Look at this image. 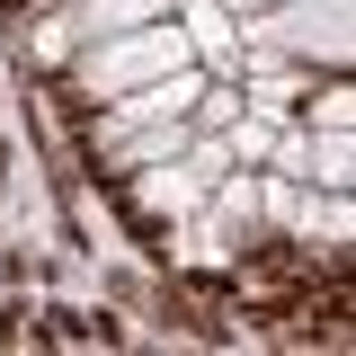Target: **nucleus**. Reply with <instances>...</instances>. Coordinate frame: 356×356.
Listing matches in <instances>:
<instances>
[{
	"label": "nucleus",
	"instance_id": "1",
	"mask_svg": "<svg viewBox=\"0 0 356 356\" xmlns=\"http://www.w3.org/2000/svg\"><path fill=\"white\" fill-rule=\"evenodd\" d=\"M178 63H196V44H187L178 18H152V27H116V36L72 44V81H81L89 98H125V89L161 81V72H178Z\"/></svg>",
	"mask_w": 356,
	"mask_h": 356
},
{
	"label": "nucleus",
	"instance_id": "2",
	"mask_svg": "<svg viewBox=\"0 0 356 356\" xmlns=\"http://www.w3.org/2000/svg\"><path fill=\"white\" fill-rule=\"evenodd\" d=\"M241 44L285 54V63H330V72H348L356 0H267V9H241Z\"/></svg>",
	"mask_w": 356,
	"mask_h": 356
},
{
	"label": "nucleus",
	"instance_id": "3",
	"mask_svg": "<svg viewBox=\"0 0 356 356\" xmlns=\"http://www.w3.org/2000/svg\"><path fill=\"white\" fill-rule=\"evenodd\" d=\"M125 178H134V214L161 222V232H170L178 214H196V205H205V187H214V178H196L187 161H143V170H125Z\"/></svg>",
	"mask_w": 356,
	"mask_h": 356
},
{
	"label": "nucleus",
	"instance_id": "4",
	"mask_svg": "<svg viewBox=\"0 0 356 356\" xmlns=\"http://www.w3.org/2000/svg\"><path fill=\"white\" fill-rule=\"evenodd\" d=\"M107 170H143V161H178L187 152V116H134V125H98Z\"/></svg>",
	"mask_w": 356,
	"mask_h": 356
},
{
	"label": "nucleus",
	"instance_id": "5",
	"mask_svg": "<svg viewBox=\"0 0 356 356\" xmlns=\"http://www.w3.org/2000/svg\"><path fill=\"white\" fill-rule=\"evenodd\" d=\"M294 222H303L312 241H330V250H348V241H356V205H348V187H303V196H294Z\"/></svg>",
	"mask_w": 356,
	"mask_h": 356
},
{
	"label": "nucleus",
	"instance_id": "6",
	"mask_svg": "<svg viewBox=\"0 0 356 356\" xmlns=\"http://www.w3.org/2000/svg\"><path fill=\"white\" fill-rule=\"evenodd\" d=\"M187 44H196V63H232V44H241V18H232L222 0H187Z\"/></svg>",
	"mask_w": 356,
	"mask_h": 356
},
{
	"label": "nucleus",
	"instance_id": "7",
	"mask_svg": "<svg viewBox=\"0 0 356 356\" xmlns=\"http://www.w3.org/2000/svg\"><path fill=\"white\" fill-rule=\"evenodd\" d=\"M178 18V0H81V36H116V27H152Z\"/></svg>",
	"mask_w": 356,
	"mask_h": 356
},
{
	"label": "nucleus",
	"instance_id": "8",
	"mask_svg": "<svg viewBox=\"0 0 356 356\" xmlns=\"http://www.w3.org/2000/svg\"><path fill=\"white\" fill-rule=\"evenodd\" d=\"M312 125H356V98H348V81H330L321 98H312Z\"/></svg>",
	"mask_w": 356,
	"mask_h": 356
},
{
	"label": "nucleus",
	"instance_id": "9",
	"mask_svg": "<svg viewBox=\"0 0 356 356\" xmlns=\"http://www.w3.org/2000/svg\"><path fill=\"white\" fill-rule=\"evenodd\" d=\"M222 9H232V18H241V9H267V0H222Z\"/></svg>",
	"mask_w": 356,
	"mask_h": 356
}]
</instances>
